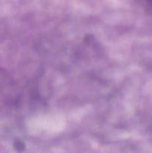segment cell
Here are the masks:
<instances>
[{"label": "cell", "mask_w": 152, "mask_h": 153, "mask_svg": "<svg viewBox=\"0 0 152 153\" xmlns=\"http://www.w3.org/2000/svg\"><path fill=\"white\" fill-rule=\"evenodd\" d=\"M146 1H147L148 3L149 4H151V5H152V0H145Z\"/></svg>", "instance_id": "6da1fadb"}]
</instances>
